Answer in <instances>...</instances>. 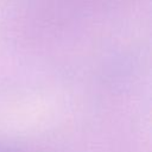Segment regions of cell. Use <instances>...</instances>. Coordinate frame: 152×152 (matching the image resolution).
Here are the masks:
<instances>
[{"label": "cell", "instance_id": "obj_1", "mask_svg": "<svg viewBox=\"0 0 152 152\" xmlns=\"http://www.w3.org/2000/svg\"><path fill=\"white\" fill-rule=\"evenodd\" d=\"M0 152H18L17 150H14V148H12V147H10L8 145H6V144H4V142H1L0 141Z\"/></svg>", "mask_w": 152, "mask_h": 152}]
</instances>
